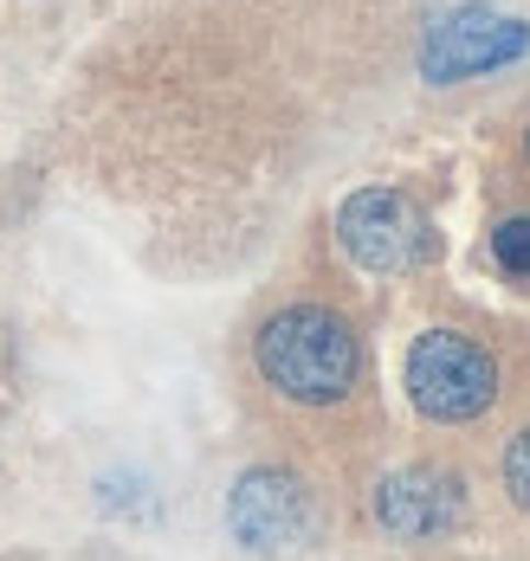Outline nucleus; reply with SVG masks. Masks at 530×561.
I'll return each instance as SVG.
<instances>
[{"mask_svg":"<svg viewBox=\"0 0 530 561\" xmlns=\"http://www.w3.org/2000/svg\"><path fill=\"white\" fill-rule=\"evenodd\" d=\"M252 362L285 400L304 407H330L343 400L356 381V336L350 323L324 304H292L279 310L259 336H252Z\"/></svg>","mask_w":530,"mask_h":561,"instance_id":"f257e3e1","label":"nucleus"},{"mask_svg":"<svg viewBox=\"0 0 530 561\" xmlns=\"http://www.w3.org/2000/svg\"><path fill=\"white\" fill-rule=\"evenodd\" d=\"M492 393H498V368L460 330H427L408 348V400L427 420H472L492 407Z\"/></svg>","mask_w":530,"mask_h":561,"instance_id":"f03ea898","label":"nucleus"},{"mask_svg":"<svg viewBox=\"0 0 530 561\" xmlns=\"http://www.w3.org/2000/svg\"><path fill=\"white\" fill-rule=\"evenodd\" d=\"M337 239L362 272H414L433 252V226L395 187H362L337 214Z\"/></svg>","mask_w":530,"mask_h":561,"instance_id":"7ed1b4c3","label":"nucleus"},{"mask_svg":"<svg viewBox=\"0 0 530 561\" xmlns=\"http://www.w3.org/2000/svg\"><path fill=\"white\" fill-rule=\"evenodd\" d=\"M530 46V26L511 20V13H492V7H460L447 13L427 46H420V71L433 84H460V78H478V71H498Z\"/></svg>","mask_w":530,"mask_h":561,"instance_id":"20e7f679","label":"nucleus"},{"mask_svg":"<svg viewBox=\"0 0 530 561\" xmlns=\"http://www.w3.org/2000/svg\"><path fill=\"white\" fill-rule=\"evenodd\" d=\"M227 523L246 549L279 556V549H297L311 536V504L285 471H246L227 497Z\"/></svg>","mask_w":530,"mask_h":561,"instance_id":"39448f33","label":"nucleus"},{"mask_svg":"<svg viewBox=\"0 0 530 561\" xmlns=\"http://www.w3.org/2000/svg\"><path fill=\"white\" fill-rule=\"evenodd\" d=\"M460 510H466L460 484H453L447 471H427V465L395 471V478L375 484V523H382L388 536H402V542H427V536L453 529Z\"/></svg>","mask_w":530,"mask_h":561,"instance_id":"423d86ee","label":"nucleus"},{"mask_svg":"<svg viewBox=\"0 0 530 561\" xmlns=\"http://www.w3.org/2000/svg\"><path fill=\"white\" fill-rule=\"evenodd\" d=\"M492 259H498V272H511V278H530V220H505L492 232Z\"/></svg>","mask_w":530,"mask_h":561,"instance_id":"0eeeda50","label":"nucleus"},{"mask_svg":"<svg viewBox=\"0 0 530 561\" xmlns=\"http://www.w3.org/2000/svg\"><path fill=\"white\" fill-rule=\"evenodd\" d=\"M505 484H511V497L530 510V433H518L511 451H505Z\"/></svg>","mask_w":530,"mask_h":561,"instance_id":"6e6552de","label":"nucleus"},{"mask_svg":"<svg viewBox=\"0 0 530 561\" xmlns=\"http://www.w3.org/2000/svg\"><path fill=\"white\" fill-rule=\"evenodd\" d=\"M525 156H530V129H525Z\"/></svg>","mask_w":530,"mask_h":561,"instance_id":"1a4fd4ad","label":"nucleus"}]
</instances>
